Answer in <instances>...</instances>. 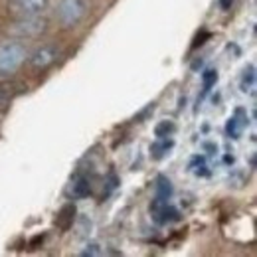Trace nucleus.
Instances as JSON below:
<instances>
[{
	"instance_id": "f257e3e1",
	"label": "nucleus",
	"mask_w": 257,
	"mask_h": 257,
	"mask_svg": "<svg viewBox=\"0 0 257 257\" xmlns=\"http://www.w3.org/2000/svg\"><path fill=\"white\" fill-rule=\"evenodd\" d=\"M28 54L26 48L16 40H6L0 44V75L14 73L20 65L26 62Z\"/></svg>"
},
{
	"instance_id": "f03ea898",
	"label": "nucleus",
	"mask_w": 257,
	"mask_h": 257,
	"mask_svg": "<svg viewBox=\"0 0 257 257\" xmlns=\"http://www.w3.org/2000/svg\"><path fill=\"white\" fill-rule=\"evenodd\" d=\"M87 12H89L87 0H58V6H56V18L67 28L83 20Z\"/></svg>"
},
{
	"instance_id": "7ed1b4c3",
	"label": "nucleus",
	"mask_w": 257,
	"mask_h": 257,
	"mask_svg": "<svg viewBox=\"0 0 257 257\" xmlns=\"http://www.w3.org/2000/svg\"><path fill=\"white\" fill-rule=\"evenodd\" d=\"M46 30H48V20L42 16H22L10 28V32L18 38H36L42 36Z\"/></svg>"
},
{
	"instance_id": "20e7f679",
	"label": "nucleus",
	"mask_w": 257,
	"mask_h": 257,
	"mask_svg": "<svg viewBox=\"0 0 257 257\" xmlns=\"http://www.w3.org/2000/svg\"><path fill=\"white\" fill-rule=\"evenodd\" d=\"M28 60H30V65L36 69H46L60 60V48L54 44H44L34 50Z\"/></svg>"
},
{
	"instance_id": "39448f33",
	"label": "nucleus",
	"mask_w": 257,
	"mask_h": 257,
	"mask_svg": "<svg viewBox=\"0 0 257 257\" xmlns=\"http://www.w3.org/2000/svg\"><path fill=\"white\" fill-rule=\"evenodd\" d=\"M10 6L20 16H42L50 8V0H10Z\"/></svg>"
},
{
	"instance_id": "423d86ee",
	"label": "nucleus",
	"mask_w": 257,
	"mask_h": 257,
	"mask_svg": "<svg viewBox=\"0 0 257 257\" xmlns=\"http://www.w3.org/2000/svg\"><path fill=\"white\" fill-rule=\"evenodd\" d=\"M24 89L26 87L20 81H2L0 83V113L6 111L10 107V103L20 93H24Z\"/></svg>"
},
{
	"instance_id": "0eeeda50",
	"label": "nucleus",
	"mask_w": 257,
	"mask_h": 257,
	"mask_svg": "<svg viewBox=\"0 0 257 257\" xmlns=\"http://www.w3.org/2000/svg\"><path fill=\"white\" fill-rule=\"evenodd\" d=\"M245 121H247V117L243 115V111L241 109H237L235 111V115L233 117H229V121H227V135L231 137V139H237L239 137V133H241V128L245 127Z\"/></svg>"
},
{
	"instance_id": "6e6552de",
	"label": "nucleus",
	"mask_w": 257,
	"mask_h": 257,
	"mask_svg": "<svg viewBox=\"0 0 257 257\" xmlns=\"http://www.w3.org/2000/svg\"><path fill=\"white\" fill-rule=\"evenodd\" d=\"M172 147H174V141H172V139H168V137H159L157 143H153V147H151V155H153L155 159H162Z\"/></svg>"
},
{
	"instance_id": "1a4fd4ad",
	"label": "nucleus",
	"mask_w": 257,
	"mask_h": 257,
	"mask_svg": "<svg viewBox=\"0 0 257 257\" xmlns=\"http://www.w3.org/2000/svg\"><path fill=\"white\" fill-rule=\"evenodd\" d=\"M91 192V182L85 176H77L71 184V196L73 198H85Z\"/></svg>"
},
{
	"instance_id": "9d476101",
	"label": "nucleus",
	"mask_w": 257,
	"mask_h": 257,
	"mask_svg": "<svg viewBox=\"0 0 257 257\" xmlns=\"http://www.w3.org/2000/svg\"><path fill=\"white\" fill-rule=\"evenodd\" d=\"M239 87H241L243 93H253V89H255V67L253 65L245 67V71L241 75V81H239Z\"/></svg>"
},
{
	"instance_id": "9b49d317",
	"label": "nucleus",
	"mask_w": 257,
	"mask_h": 257,
	"mask_svg": "<svg viewBox=\"0 0 257 257\" xmlns=\"http://www.w3.org/2000/svg\"><path fill=\"white\" fill-rule=\"evenodd\" d=\"M157 198L166 200V202L172 198V182L166 176H159L157 180Z\"/></svg>"
},
{
	"instance_id": "f8f14e48",
	"label": "nucleus",
	"mask_w": 257,
	"mask_h": 257,
	"mask_svg": "<svg viewBox=\"0 0 257 257\" xmlns=\"http://www.w3.org/2000/svg\"><path fill=\"white\" fill-rule=\"evenodd\" d=\"M73 218H75V206H65L62 210V214L58 216V222L62 227H69L73 224Z\"/></svg>"
},
{
	"instance_id": "ddd939ff",
	"label": "nucleus",
	"mask_w": 257,
	"mask_h": 257,
	"mask_svg": "<svg viewBox=\"0 0 257 257\" xmlns=\"http://www.w3.org/2000/svg\"><path fill=\"white\" fill-rule=\"evenodd\" d=\"M202 79H204V91H208V89L212 87V83H216V79H218V71L208 69V71H204Z\"/></svg>"
},
{
	"instance_id": "4468645a",
	"label": "nucleus",
	"mask_w": 257,
	"mask_h": 257,
	"mask_svg": "<svg viewBox=\"0 0 257 257\" xmlns=\"http://www.w3.org/2000/svg\"><path fill=\"white\" fill-rule=\"evenodd\" d=\"M170 133H174V125L172 123H161L157 127V137H168Z\"/></svg>"
},
{
	"instance_id": "2eb2a0df",
	"label": "nucleus",
	"mask_w": 257,
	"mask_h": 257,
	"mask_svg": "<svg viewBox=\"0 0 257 257\" xmlns=\"http://www.w3.org/2000/svg\"><path fill=\"white\" fill-rule=\"evenodd\" d=\"M81 255H101L99 243H87V245H85V249L81 251Z\"/></svg>"
},
{
	"instance_id": "dca6fc26",
	"label": "nucleus",
	"mask_w": 257,
	"mask_h": 257,
	"mask_svg": "<svg viewBox=\"0 0 257 257\" xmlns=\"http://www.w3.org/2000/svg\"><path fill=\"white\" fill-rule=\"evenodd\" d=\"M231 4H233V0H220V6H222L224 10H229V8H231Z\"/></svg>"
}]
</instances>
